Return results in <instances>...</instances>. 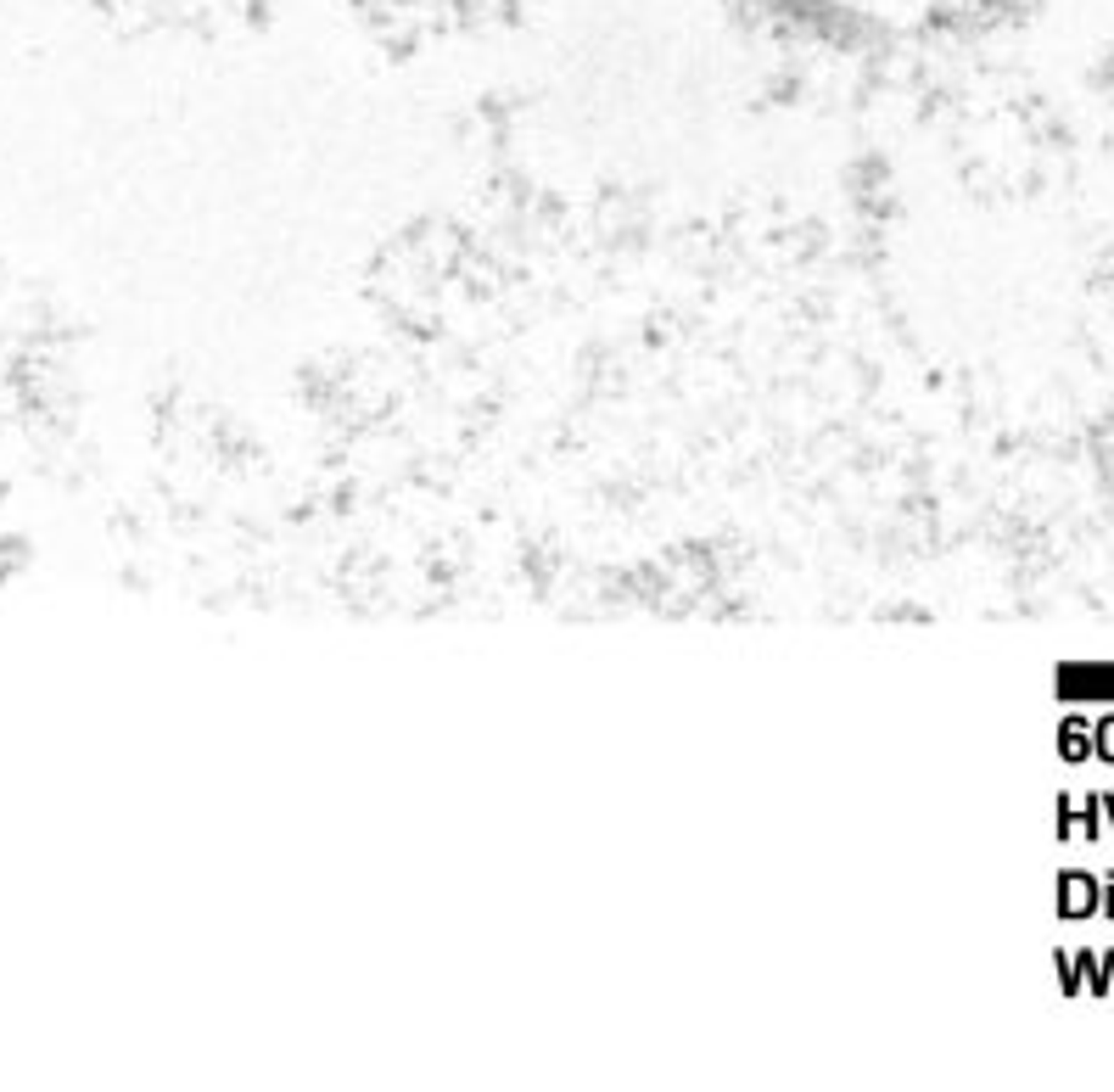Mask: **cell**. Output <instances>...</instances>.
<instances>
[]
</instances>
